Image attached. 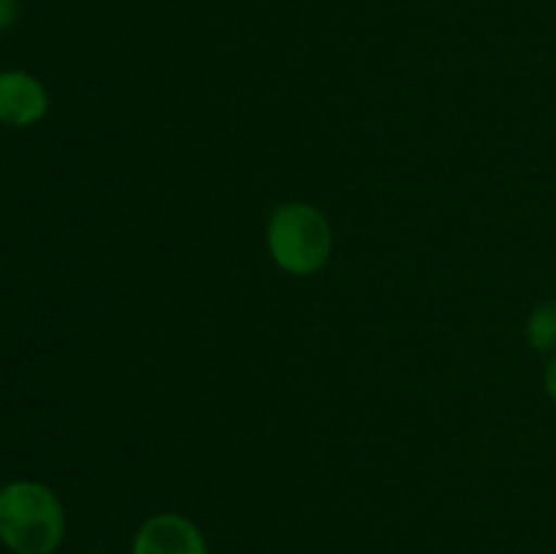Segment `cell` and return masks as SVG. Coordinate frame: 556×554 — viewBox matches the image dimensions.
<instances>
[{
    "mask_svg": "<svg viewBox=\"0 0 556 554\" xmlns=\"http://www.w3.org/2000/svg\"><path fill=\"white\" fill-rule=\"evenodd\" d=\"M49 112V92L41 79L27 71L0 74V123L14 128H30Z\"/></svg>",
    "mask_w": 556,
    "mask_h": 554,
    "instance_id": "4",
    "label": "cell"
},
{
    "mask_svg": "<svg viewBox=\"0 0 556 554\" xmlns=\"http://www.w3.org/2000/svg\"><path fill=\"white\" fill-rule=\"evenodd\" d=\"M130 554H210L204 532L182 514H155L136 530Z\"/></svg>",
    "mask_w": 556,
    "mask_h": 554,
    "instance_id": "3",
    "label": "cell"
},
{
    "mask_svg": "<svg viewBox=\"0 0 556 554\" xmlns=\"http://www.w3.org/2000/svg\"><path fill=\"white\" fill-rule=\"evenodd\" d=\"M20 16V0H0V33L9 30Z\"/></svg>",
    "mask_w": 556,
    "mask_h": 554,
    "instance_id": "6",
    "label": "cell"
},
{
    "mask_svg": "<svg viewBox=\"0 0 556 554\" xmlns=\"http://www.w3.org/2000/svg\"><path fill=\"white\" fill-rule=\"evenodd\" d=\"M543 386H546V394L552 396V402L556 405V356L546 364V373H543Z\"/></svg>",
    "mask_w": 556,
    "mask_h": 554,
    "instance_id": "7",
    "label": "cell"
},
{
    "mask_svg": "<svg viewBox=\"0 0 556 554\" xmlns=\"http://www.w3.org/2000/svg\"><path fill=\"white\" fill-rule=\"evenodd\" d=\"M527 340L538 353L556 351V302H541L527 318Z\"/></svg>",
    "mask_w": 556,
    "mask_h": 554,
    "instance_id": "5",
    "label": "cell"
},
{
    "mask_svg": "<svg viewBox=\"0 0 556 554\" xmlns=\"http://www.w3.org/2000/svg\"><path fill=\"white\" fill-rule=\"evenodd\" d=\"M331 226L324 212L304 201H291L271 212L266 226V248L282 272L296 277L315 275L329 264Z\"/></svg>",
    "mask_w": 556,
    "mask_h": 554,
    "instance_id": "2",
    "label": "cell"
},
{
    "mask_svg": "<svg viewBox=\"0 0 556 554\" xmlns=\"http://www.w3.org/2000/svg\"><path fill=\"white\" fill-rule=\"evenodd\" d=\"M65 538L58 494L38 481L0 487V543L14 554H54Z\"/></svg>",
    "mask_w": 556,
    "mask_h": 554,
    "instance_id": "1",
    "label": "cell"
}]
</instances>
